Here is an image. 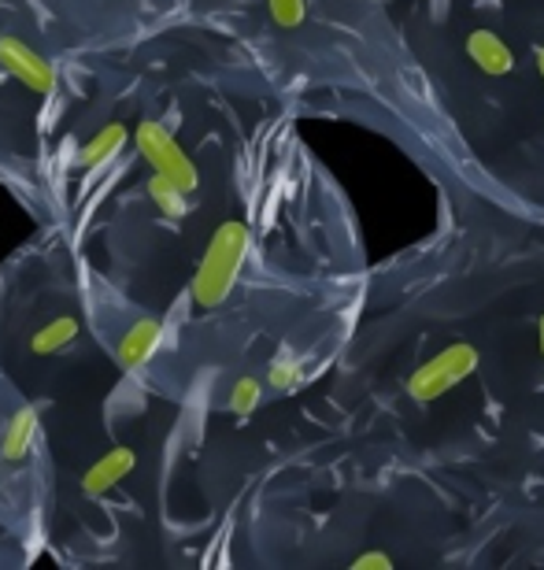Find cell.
<instances>
[{
	"label": "cell",
	"instance_id": "obj_1",
	"mask_svg": "<svg viewBox=\"0 0 544 570\" xmlns=\"http://www.w3.org/2000/svg\"><path fill=\"white\" fill-rule=\"evenodd\" d=\"M248 248H253V234H248L245 223H222L219 230L211 234L208 248L200 256V267L192 275V301L200 307H222L226 296L234 293L237 275H241L245 259H248Z\"/></svg>",
	"mask_w": 544,
	"mask_h": 570
},
{
	"label": "cell",
	"instance_id": "obj_2",
	"mask_svg": "<svg viewBox=\"0 0 544 570\" xmlns=\"http://www.w3.org/2000/svg\"><path fill=\"white\" fill-rule=\"evenodd\" d=\"M478 348L471 341H456V345L441 348L434 360H426L412 379H407V396L418 404H434L445 393L456 390L459 382H467L474 371H478Z\"/></svg>",
	"mask_w": 544,
	"mask_h": 570
},
{
	"label": "cell",
	"instance_id": "obj_3",
	"mask_svg": "<svg viewBox=\"0 0 544 570\" xmlns=\"http://www.w3.org/2000/svg\"><path fill=\"white\" fill-rule=\"evenodd\" d=\"M133 141H138V153L145 156V164L152 167V175L171 178L175 186L186 189V193H192L200 186L197 164H192V159L186 156V148L167 134V127H160V122H141V127L133 130Z\"/></svg>",
	"mask_w": 544,
	"mask_h": 570
},
{
	"label": "cell",
	"instance_id": "obj_4",
	"mask_svg": "<svg viewBox=\"0 0 544 570\" xmlns=\"http://www.w3.org/2000/svg\"><path fill=\"white\" fill-rule=\"evenodd\" d=\"M0 67L19 78L22 86L33 89V94L49 97L56 94V67L44 60L41 52H33L30 45H22L19 38H0Z\"/></svg>",
	"mask_w": 544,
	"mask_h": 570
},
{
	"label": "cell",
	"instance_id": "obj_5",
	"mask_svg": "<svg viewBox=\"0 0 544 570\" xmlns=\"http://www.w3.org/2000/svg\"><path fill=\"white\" fill-rule=\"evenodd\" d=\"M160 345H164L160 318H138V323L122 334L119 348H116V360H119L122 371H138L156 356V352H160Z\"/></svg>",
	"mask_w": 544,
	"mask_h": 570
},
{
	"label": "cell",
	"instance_id": "obj_6",
	"mask_svg": "<svg viewBox=\"0 0 544 570\" xmlns=\"http://www.w3.org/2000/svg\"><path fill=\"white\" fill-rule=\"evenodd\" d=\"M133 466H138V452L127 449V444H119V449L105 452L100 460L89 466L82 474V493L86 497H105L108 489H116L122 478H127Z\"/></svg>",
	"mask_w": 544,
	"mask_h": 570
},
{
	"label": "cell",
	"instance_id": "obj_7",
	"mask_svg": "<svg viewBox=\"0 0 544 570\" xmlns=\"http://www.w3.org/2000/svg\"><path fill=\"white\" fill-rule=\"evenodd\" d=\"M467 56L482 75L504 78V75L515 71V52L507 49V41L496 30H471L467 33Z\"/></svg>",
	"mask_w": 544,
	"mask_h": 570
},
{
	"label": "cell",
	"instance_id": "obj_8",
	"mask_svg": "<svg viewBox=\"0 0 544 570\" xmlns=\"http://www.w3.org/2000/svg\"><path fill=\"white\" fill-rule=\"evenodd\" d=\"M38 407H19L16 415L4 423V433H0V460L4 463H19L27 460V452L33 449V438H38Z\"/></svg>",
	"mask_w": 544,
	"mask_h": 570
},
{
	"label": "cell",
	"instance_id": "obj_9",
	"mask_svg": "<svg viewBox=\"0 0 544 570\" xmlns=\"http://www.w3.org/2000/svg\"><path fill=\"white\" fill-rule=\"evenodd\" d=\"M122 145H127V127H122V122H108L105 130L93 134V138L78 148V164L86 170H100L122 153Z\"/></svg>",
	"mask_w": 544,
	"mask_h": 570
},
{
	"label": "cell",
	"instance_id": "obj_10",
	"mask_svg": "<svg viewBox=\"0 0 544 570\" xmlns=\"http://www.w3.org/2000/svg\"><path fill=\"white\" fill-rule=\"evenodd\" d=\"M75 337H78V318L71 315L52 318V323H44L38 334L30 337V352L33 356H56V352H63Z\"/></svg>",
	"mask_w": 544,
	"mask_h": 570
},
{
	"label": "cell",
	"instance_id": "obj_11",
	"mask_svg": "<svg viewBox=\"0 0 544 570\" xmlns=\"http://www.w3.org/2000/svg\"><path fill=\"white\" fill-rule=\"evenodd\" d=\"M149 197L156 204V212L164 215V219H186V212H189V193L186 189H178L171 178H164V175H152L149 178Z\"/></svg>",
	"mask_w": 544,
	"mask_h": 570
},
{
	"label": "cell",
	"instance_id": "obj_12",
	"mask_svg": "<svg viewBox=\"0 0 544 570\" xmlns=\"http://www.w3.org/2000/svg\"><path fill=\"white\" fill-rule=\"evenodd\" d=\"M300 382H304V360L297 352L281 348L267 367V385L278 393H293V390H300Z\"/></svg>",
	"mask_w": 544,
	"mask_h": 570
},
{
	"label": "cell",
	"instance_id": "obj_13",
	"mask_svg": "<svg viewBox=\"0 0 544 570\" xmlns=\"http://www.w3.org/2000/svg\"><path fill=\"white\" fill-rule=\"evenodd\" d=\"M259 401H264V385H259L256 379H237L230 385V412L237 419H248L259 407Z\"/></svg>",
	"mask_w": 544,
	"mask_h": 570
},
{
	"label": "cell",
	"instance_id": "obj_14",
	"mask_svg": "<svg viewBox=\"0 0 544 570\" xmlns=\"http://www.w3.org/2000/svg\"><path fill=\"white\" fill-rule=\"evenodd\" d=\"M267 11L278 27L293 30V27H300L304 16H308V0H267Z\"/></svg>",
	"mask_w": 544,
	"mask_h": 570
},
{
	"label": "cell",
	"instance_id": "obj_15",
	"mask_svg": "<svg viewBox=\"0 0 544 570\" xmlns=\"http://www.w3.org/2000/svg\"><path fill=\"white\" fill-rule=\"evenodd\" d=\"M353 570H393V560L385 552H363L353 560Z\"/></svg>",
	"mask_w": 544,
	"mask_h": 570
},
{
	"label": "cell",
	"instance_id": "obj_16",
	"mask_svg": "<svg viewBox=\"0 0 544 570\" xmlns=\"http://www.w3.org/2000/svg\"><path fill=\"white\" fill-rule=\"evenodd\" d=\"M537 348H541V360H544V315H541V323H537Z\"/></svg>",
	"mask_w": 544,
	"mask_h": 570
},
{
	"label": "cell",
	"instance_id": "obj_17",
	"mask_svg": "<svg viewBox=\"0 0 544 570\" xmlns=\"http://www.w3.org/2000/svg\"><path fill=\"white\" fill-rule=\"evenodd\" d=\"M537 71H541V82H544V45L537 49Z\"/></svg>",
	"mask_w": 544,
	"mask_h": 570
}]
</instances>
